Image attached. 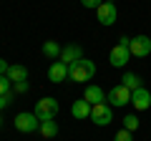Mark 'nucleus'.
Returning a JSON list of instances; mask_svg holds the SVG:
<instances>
[{
    "label": "nucleus",
    "mask_w": 151,
    "mask_h": 141,
    "mask_svg": "<svg viewBox=\"0 0 151 141\" xmlns=\"http://www.w3.org/2000/svg\"><path fill=\"white\" fill-rule=\"evenodd\" d=\"M93 76H96V63L88 60L86 55H83L81 60H76V63L68 65V78L76 81V83H86V81H91Z\"/></svg>",
    "instance_id": "1"
},
{
    "label": "nucleus",
    "mask_w": 151,
    "mask_h": 141,
    "mask_svg": "<svg viewBox=\"0 0 151 141\" xmlns=\"http://www.w3.org/2000/svg\"><path fill=\"white\" fill-rule=\"evenodd\" d=\"M129 43H131V38L121 35V38H119V45H113V48H111V53H108V60H111L113 68H124V65L129 63V58H131Z\"/></svg>",
    "instance_id": "2"
},
{
    "label": "nucleus",
    "mask_w": 151,
    "mask_h": 141,
    "mask_svg": "<svg viewBox=\"0 0 151 141\" xmlns=\"http://www.w3.org/2000/svg\"><path fill=\"white\" fill-rule=\"evenodd\" d=\"M33 114H35L40 121H50V119H55V116H58V101H55V98H50V96L40 98V101H35V109H33Z\"/></svg>",
    "instance_id": "3"
},
{
    "label": "nucleus",
    "mask_w": 151,
    "mask_h": 141,
    "mask_svg": "<svg viewBox=\"0 0 151 141\" xmlns=\"http://www.w3.org/2000/svg\"><path fill=\"white\" fill-rule=\"evenodd\" d=\"M13 124H15V129L23 131V134H33V131L40 129V119H38L33 111H30V114H28V111H25V114H18Z\"/></svg>",
    "instance_id": "4"
},
{
    "label": "nucleus",
    "mask_w": 151,
    "mask_h": 141,
    "mask_svg": "<svg viewBox=\"0 0 151 141\" xmlns=\"http://www.w3.org/2000/svg\"><path fill=\"white\" fill-rule=\"evenodd\" d=\"M91 121L96 126H108L113 121V111H111V106H108L106 101L103 103H96V106H93L91 109Z\"/></svg>",
    "instance_id": "5"
},
{
    "label": "nucleus",
    "mask_w": 151,
    "mask_h": 141,
    "mask_svg": "<svg viewBox=\"0 0 151 141\" xmlns=\"http://www.w3.org/2000/svg\"><path fill=\"white\" fill-rule=\"evenodd\" d=\"M129 50H131L134 58H146L151 53V38L149 35H136V38H131Z\"/></svg>",
    "instance_id": "6"
},
{
    "label": "nucleus",
    "mask_w": 151,
    "mask_h": 141,
    "mask_svg": "<svg viewBox=\"0 0 151 141\" xmlns=\"http://www.w3.org/2000/svg\"><path fill=\"white\" fill-rule=\"evenodd\" d=\"M96 18H98V23L101 25H113L116 23V18H119V10H116V5L113 3H101L98 5V10H96Z\"/></svg>",
    "instance_id": "7"
},
{
    "label": "nucleus",
    "mask_w": 151,
    "mask_h": 141,
    "mask_svg": "<svg viewBox=\"0 0 151 141\" xmlns=\"http://www.w3.org/2000/svg\"><path fill=\"white\" fill-rule=\"evenodd\" d=\"M106 101L111 103V106H126V103H131V91L119 83V86H113L111 91H108Z\"/></svg>",
    "instance_id": "8"
},
{
    "label": "nucleus",
    "mask_w": 151,
    "mask_h": 141,
    "mask_svg": "<svg viewBox=\"0 0 151 141\" xmlns=\"http://www.w3.org/2000/svg\"><path fill=\"white\" fill-rule=\"evenodd\" d=\"M65 76H68V65L63 63V60H53L48 68V81L50 83H63Z\"/></svg>",
    "instance_id": "9"
},
{
    "label": "nucleus",
    "mask_w": 151,
    "mask_h": 141,
    "mask_svg": "<svg viewBox=\"0 0 151 141\" xmlns=\"http://www.w3.org/2000/svg\"><path fill=\"white\" fill-rule=\"evenodd\" d=\"M83 58V48L81 45H76V43H68L63 50H60V58L58 60H63L65 65H70V63H76V60H81Z\"/></svg>",
    "instance_id": "10"
},
{
    "label": "nucleus",
    "mask_w": 151,
    "mask_h": 141,
    "mask_svg": "<svg viewBox=\"0 0 151 141\" xmlns=\"http://www.w3.org/2000/svg\"><path fill=\"white\" fill-rule=\"evenodd\" d=\"M131 103H134L136 111H146L151 106V93L146 91V88H136V91L131 93Z\"/></svg>",
    "instance_id": "11"
},
{
    "label": "nucleus",
    "mask_w": 151,
    "mask_h": 141,
    "mask_svg": "<svg viewBox=\"0 0 151 141\" xmlns=\"http://www.w3.org/2000/svg\"><path fill=\"white\" fill-rule=\"evenodd\" d=\"M91 103L86 101V98H78V101H73V106H70V114H73V119H91Z\"/></svg>",
    "instance_id": "12"
},
{
    "label": "nucleus",
    "mask_w": 151,
    "mask_h": 141,
    "mask_svg": "<svg viewBox=\"0 0 151 141\" xmlns=\"http://www.w3.org/2000/svg\"><path fill=\"white\" fill-rule=\"evenodd\" d=\"M83 98H86L91 106H96V103H103V101H106V93H103V88H101V86L91 83V86H86V93H83Z\"/></svg>",
    "instance_id": "13"
},
{
    "label": "nucleus",
    "mask_w": 151,
    "mask_h": 141,
    "mask_svg": "<svg viewBox=\"0 0 151 141\" xmlns=\"http://www.w3.org/2000/svg\"><path fill=\"white\" fill-rule=\"evenodd\" d=\"M121 86H126L131 93H134L136 88H144V83H141V76H139V73H131V70H126L124 78H121Z\"/></svg>",
    "instance_id": "14"
},
{
    "label": "nucleus",
    "mask_w": 151,
    "mask_h": 141,
    "mask_svg": "<svg viewBox=\"0 0 151 141\" xmlns=\"http://www.w3.org/2000/svg\"><path fill=\"white\" fill-rule=\"evenodd\" d=\"M8 78H10L13 83H18V81H28V68L25 65H18V63H13L10 68H8V73H5Z\"/></svg>",
    "instance_id": "15"
},
{
    "label": "nucleus",
    "mask_w": 151,
    "mask_h": 141,
    "mask_svg": "<svg viewBox=\"0 0 151 141\" xmlns=\"http://www.w3.org/2000/svg\"><path fill=\"white\" fill-rule=\"evenodd\" d=\"M38 131H40L45 139H55V136H58V124H55L53 119H50V121H40V129H38Z\"/></svg>",
    "instance_id": "16"
},
{
    "label": "nucleus",
    "mask_w": 151,
    "mask_h": 141,
    "mask_svg": "<svg viewBox=\"0 0 151 141\" xmlns=\"http://www.w3.org/2000/svg\"><path fill=\"white\" fill-rule=\"evenodd\" d=\"M60 50H63V48H60L55 40H45V43H43V53L48 55V58H53V60L60 58Z\"/></svg>",
    "instance_id": "17"
},
{
    "label": "nucleus",
    "mask_w": 151,
    "mask_h": 141,
    "mask_svg": "<svg viewBox=\"0 0 151 141\" xmlns=\"http://www.w3.org/2000/svg\"><path fill=\"white\" fill-rule=\"evenodd\" d=\"M124 129L134 134V131L139 129V116H136V114H129V116H124Z\"/></svg>",
    "instance_id": "18"
},
{
    "label": "nucleus",
    "mask_w": 151,
    "mask_h": 141,
    "mask_svg": "<svg viewBox=\"0 0 151 141\" xmlns=\"http://www.w3.org/2000/svg\"><path fill=\"white\" fill-rule=\"evenodd\" d=\"M13 91V81L8 76H0V96H5V93Z\"/></svg>",
    "instance_id": "19"
},
{
    "label": "nucleus",
    "mask_w": 151,
    "mask_h": 141,
    "mask_svg": "<svg viewBox=\"0 0 151 141\" xmlns=\"http://www.w3.org/2000/svg\"><path fill=\"white\" fill-rule=\"evenodd\" d=\"M113 141H134V136H131V131L121 129V131H116V136H113Z\"/></svg>",
    "instance_id": "20"
},
{
    "label": "nucleus",
    "mask_w": 151,
    "mask_h": 141,
    "mask_svg": "<svg viewBox=\"0 0 151 141\" xmlns=\"http://www.w3.org/2000/svg\"><path fill=\"white\" fill-rule=\"evenodd\" d=\"M28 88H30V83H28V81H18V83H13V91H15V93H28Z\"/></svg>",
    "instance_id": "21"
},
{
    "label": "nucleus",
    "mask_w": 151,
    "mask_h": 141,
    "mask_svg": "<svg viewBox=\"0 0 151 141\" xmlns=\"http://www.w3.org/2000/svg\"><path fill=\"white\" fill-rule=\"evenodd\" d=\"M103 0H81V5L88 8V10H98V5H101Z\"/></svg>",
    "instance_id": "22"
},
{
    "label": "nucleus",
    "mask_w": 151,
    "mask_h": 141,
    "mask_svg": "<svg viewBox=\"0 0 151 141\" xmlns=\"http://www.w3.org/2000/svg\"><path fill=\"white\" fill-rule=\"evenodd\" d=\"M8 68H10V63H8L5 58H0V76H5V73H8Z\"/></svg>",
    "instance_id": "23"
},
{
    "label": "nucleus",
    "mask_w": 151,
    "mask_h": 141,
    "mask_svg": "<svg viewBox=\"0 0 151 141\" xmlns=\"http://www.w3.org/2000/svg\"><path fill=\"white\" fill-rule=\"evenodd\" d=\"M0 129H3V116H0Z\"/></svg>",
    "instance_id": "24"
},
{
    "label": "nucleus",
    "mask_w": 151,
    "mask_h": 141,
    "mask_svg": "<svg viewBox=\"0 0 151 141\" xmlns=\"http://www.w3.org/2000/svg\"><path fill=\"white\" fill-rule=\"evenodd\" d=\"M103 3H113V0H103Z\"/></svg>",
    "instance_id": "25"
}]
</instances>
